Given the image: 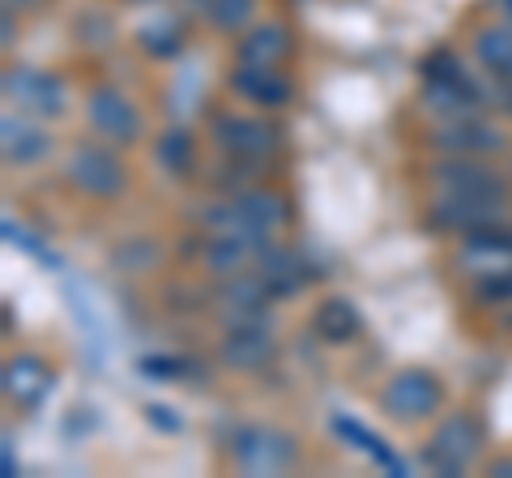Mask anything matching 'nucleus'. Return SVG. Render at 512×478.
Segmentation results:
<instances>
[{
  "label": "nucleus",
  "mask_w": 512,
  "mask_h": 478,
  "mask_svg": "<svg viewBox=\"0 0 512 478\" xmlns=\"http://www.w3.org/2000/svg\"><path fill=\"white\" fill-rule=\"evenodd\" d=\"M333 432H338L355 453H363L367 461H372V466H380L384 474H397V478H406V474H410V466H406L402 457H397L393 444H389V440H380L376 432H367L363 423H355V419H346V414H338V419H333Z\"/></svg>",
  "instance_id": "nucleus-23"
},
{
  "label": "nucleus",
  "mask_w": 512,
  "mask_h": 478,
  "mask_svg": "<svg viewBox=\"0 0 512 478\" xmlns=\"http://www.w3.org/2000/svg\"><path fill=\"white\" fill-rule=\"evenodd\" d=\"M256 18H261V0H210V9L201 13V22L227 39L244 35Z\"/></svg>",
  "instance_id": "nucleus-25"
},
{
  "label": "nucleus",
  "mask_w": 512,
  "mask_h": 478,
  "mask_svg": "<svg viewBox=\"0 0 512 478\" xmlns=\"http://www.w3.org/2000/svg\"><path fill=\"white\" fill-rule=\"evenodd\" d=\"M483 90H487V107L512 120V77H483Z\"/></svg>",
  "instance_id": "nucleus-28"
},
{
  "label": "nucleus",
  "mask_w": 512,
  "mask_h": 478,
  "mask_svg": "<svg viewBox=\"0 0 512 478\" xmlns=\"http://www.w3.org/2000/svg\"><path fill=\"white\" fill-rule=\"evenodd\" d=\"M137 43L150 60H175L188 47V18L184 13H167V18H150L137 26Z\"/></svg>",
  "instance_id": "nucleus-24"
},
{
  "label": "nucleus",
  "mask_w": 512,
  "mask_h": 478,
  "mask_svg": "<svg viewBox=\"0 0 512 478\" xmlns=\"http://www.w3.org/2000/svg\"><path fill=\"white\" fill-rule=\"evenodd\" d=\"M231 99L256 111H286L299 99V86L286 69H252V65H231L227 73Z\"/></svg>",
  "instance_id": "nucleus-15"
},
{
  "label": "nucleus",
  "mask_w": 512,
  "mask_h": 478,
  "mask_svg": "<svg viewBox=\"0 0 512 478\" xmlns=\"http://www.w3.org/2000/svg\"><path fill=\"white\" fill-rule=\"evenodd\" d=\"M470 299L478 308H508L512 304V265L470 278Z\"/></svg>",
  "instance_id": "nucleus-26"
},
{
  "label": "nucleus",
  "mask_w": 512,
  "mask_h": 478,
  "mask_svg": "<svg viewBox=\"0 0 512 478\" xmlns=\"http://www.w3.org/2000/svg\"><path fill=\"white\" fill-rule=\"evenodd\" d=\"M0 389H5V402L18 410H39L47 402V393L56 389V368L52 359L39 355V350H18V355L5 359V372H0Z\"/></svg>",
  "instance_id": "nucleus-14"
},
{
  "label": "nucleus",
  "mask_w": 512,
  "mask_h": 478,
  "mask_svg": "<svg viewBox=\"0 0 512 478\" xmlns=\"http://www.w3.org/2000/svg\"><path fill=\"white\" fill-rule=\"evenodd\" d=\"M5 99L39 120H60L69 111V82L52 69L35 65H9L5 69Z\"/></svg>",
  "instance_id": "nucleus-9"
},
{
  "label": "nucleus",
  "mask_w": 512,
  "mask_h": 478,
  "mask_svg": "<svg viewBox=\"0 0 512 478\" xmlns=\"http://www.w3.org/2000/svg\"><path fill=\"white\" fill-rule=\"evenodd\" d=\"M180 9L188 13V18H201V13L210 9V0H180Z\"/></svg>",
  "instance_id": "nucleus-33"
},
{
  "label": "nucleus",
  "mask_w": 512,
  "mask_h": 478,
  "mask_svg": "<svg viewBox=\"0 0 512 478\" xmlns=\"http://www.w3.org/2000/svg\"><path fill=\"white\" fill-rule=\"evenodd\" d=\"M52 150H56V141L39 124V116H26V111L13 116L9 111V116L0 120V154H5L9 167H39L52 158Z\"/></svg>",
  "instance_id": "nucleus-17"
},
{
  "label": "nucleus",
  "mask_w": 512,
  "mask_h": 478,
  "mask_svg": "<svg viewBox=\"0 0 512 478\" xmlns=\"http://www.w3.org/2000/svg\"><path fill=\"white\" fill-rule=\"evenodd\" d=\"M0 18H5V35H0V43H5V52H13V39H18V22H22V13L18 9H0Z\"/></svg>",
  "instance_id": "nucleus-30"
},
{
  "label": "nucleus",
  "mask_w": 512,
  "mask_h": 478,
  "mask_svg": "<svg viewBox=\"0 0 512 478\" xmlns=\"http://www.w3.org/2000/svg\"><path fill=\"white\" fill-rule=\"evenodd\" d=\"M227 453L239 474H286L299 466V440L269 423H239L227 432Z\"/></svg>",
  "instance_id": "nucleus-7"
},
{
  "label": "nucleus",
  "mask_w": 512,
  "mask_h": 478,
  "mask_svg": "<svg viewBox=\"0 0 512 478\" xmlns=\"http://www.w3.org/2000/svg\"><path fill=\"white\" fill-rule=\"evenodd\" d=\"M86 129H90V137L111 141V146H120V150H133L137 141L146 137V111L116 82H94L86 90Z\"/></svg>",
  "instance_id": "nucleus-8"
},
{
  "label": "nucleus",
  "mask_w": 512,
  "mask_h": 478,
  "mask_svg": "<svg viewBox=\"0 0 512 478\" xmlns=\"http://www.w3.org/2000/svg\"><path fill=\"white\" fill-rule=\"evenodd\" d=\"M299 52L295 26L282 18H256L244 35L231 43V65H252V69H286Z\"/></svg>",
  "instance_id": "nucleus-11"
},
{
  "label": "nucleus",
  "mask_w": 512,
  "mask_h": 478,
  "mask_svg": "<svg viewBox=\"0 0 512 478\" xmlns=\"http://www.w3.org/2000/svg\"><path fill=\"white\" fill-rule=\"evenodd\" d=\"M265 248H269V244H261V239H244V235H205V231H201L197 265H201L214 282H227V278H239V274H252Z\"/></svg>",
  "instance_id": "nucleus-16"
},
{
  "label": "nucleus",
  "mask_w": 512,
  "mask_h": 478,
  "mask_svg": "<svg viewBox=\"0 0 512 478\" xmlns=\"http://www.w3.org/2000/svg\"><path fill=\"white\" fill-rule=\"evenodd\" d=\"M487 419L478 414L474 406H461V410H448V414H436V427L423 444V470L427 474H440V478H457L478 466V457L487 453Z\"/></svg>",
  "instance_id": "nucleus-3"
},
{
  "label": "nucleus",
  "mask_w": 512,
  "mask_h": 478,
  "mask_svg": "<svg viewBox=\"0 0 512 478\" xmlns=\"http://www.w3.org/2000/svg\"><path fill=\"white\" fill-rule=\"evenodd\" d=\"M154 167L167 180H197L201 171V150H197V133L188 124H167L154 133Z\"/></svg>",
  "instance_id": "nucleus-21"
},
{
  "label": "nucleus",
  "mask_w": 512,
  "mask_h": 478,
  "mask_svg": "<svg viewBox=\"0 0 512 478\" xmlns=\"http://www.w3.org/2000/svg\"><path fill=\"white\" fill-rule=\"evenodd\" d=\"M205 129L222 158H239L252 167H274L286 150V133L278 120H269V111H235V107H210Z\"/></svg>",
  "instance_id": "nucleus-2"
},
{
  "label": "nucleus",
  "mask_w": 512,
  "mask_h": 478,
  "mask_svg": "<svg viewBox=\"0 0 512 478\" xmlns=\"http://www.w3.org/2000/svg\"><path fill=\"white\" fill-rule=\"evenodd\" d=\"M504 329H508V333H512V304H508V308H504Z\"/></svg>",
  "instance_id": "nucleus-35"
},
{
  "label": "nucleus",
  "mask_w": 512,
  "mask_h": 478,
  "mask_svg": "<svg viewBox=\"0 0 512 478\" xmlns=\"http://www.w3.org/2000/svg\"><path fill=\"white\" fill-rule=\"evenodd\" d=\"M363 312L355 299H346V295H325L320 304L312 308V333L325 346H355L363 338Z\"/></svg>",
  "instance_id": "nucleus-20"
},
{
  "label": "nucleus",
  "mask_w": 512,
  "mask_h": 478,
  "mask_svg": "<svg viewBox=\"0 0 512 478\" xmlns=\"http://www.w3.org/2000/svg\"><path fill=\"white\" fill-rule=\"evenodd\" d=\"M457 265L466 269L470 278L512 265V218H504V222H487V227H478V231H470V235H461Z\"/></svg>",
  "instance_id": "nucleus-18"
},
{
  "label": "nucleus",
  "mask_w": 512,
  "mask_h": 478,
  "mask_svg": "<svg viewBox=\"0 0 512 478\" xmlns=\"http://www.w3.org/2000/svg\"><path fill=\"white\" fill-rule=\"evenodd\" d=\"M9 9H18V13H39V9H47L52 0H5Z\"/></svg>",
  "instance_id": "nucleus-32"
},
{
  "label": "nucleus",
  "mask_w": 512,
  "mask_h": 478,
  "mask_svg": "<svg viewBox=\"0 0 512 478\" xmlns=\"http://www.w3.org/2000/svg\"><path fill=\"white\" fill-rule=\"evenodd\" d=\"M431 197H474V201H512V171L487 154H436L423 167Z\"/></svg>",
  "instance_id": "nucleus-4"
},
{
  "label": "nucleus",
  "mask_w": 512,
  "mask_h": 478,
  "mask_svg": "<svg viewBox=\"0 0 512 478\" xmlns=\"http://www.w3.org/2000/svg\"><path fill=\"white\" fill-rule=\"evenodd\" d=\"M474 69L483 77H512V22H483L470 35Z\"/></svg>",
  "instance_id": "nucleus-22"
},
{
  "label": "nucleus",
  "mask_w": 512,
  "mask_h": 478,
  "mask_svg": "<svg viewBox=\"0 0 512 478\" xmlns=\"http://www.w3.org/2000/svg\"><path fill=\"white\" fill-rule=\"evenodd\" d=\"M77 39L82 43H111V18L107 13H82V18H77Z\"/></svg>",
  "instance_id": "nucleus-29"
},
{
  "label": "nucleus",
  "mask_w": 512,
  "mask_h": 478,
  "mask_svg": "<svg viewBox=\"0 0 512 478\" xmlns=\"http://www.w3.org/2000/svg\"><path fill=\"white\" fill-rule=\"evenodd\" d=\"M141 372L158 376V380H180L184 372H192V363L175 359V355H150V359H141Z\"/></svg>",
  "instance_id": "nucleus-27"
},
{
  "label": "nucleus",
  "mask_w": 512,
  "mask_h": 478,
  "mask_svg": "<svg viewBox=\"0 0 512 478\" xmlns=\"http://www.w3.org/2000/svg\"><path fill=\"white\" fill-rule=\"evenodd\" d=\"M282 346L269 333V325H227L218 338V363L235 376H256L278 363Z\"/></svg>",
  "instance_id": "nucleus-12"
},
{
  "label": "nucleus",
  "mask_w": 512,
  "mask_h": 478,
  "mask_svg": "<svg viewBox=\"0 0 512 478\" xmlns=\"http://www.w3.org/2000/svg\"><path fill=\"white\" fill-rule=\"evenodd\" d=\"M491 5H500V9H504V18L512 22V0H491Z\"/></svg>",
  "instance_id": "nucleus-34"
},
{
  "label": "nucleus",
  "mask_w": 512,
  "mask_h": 478,
  "mask_svg": "<svg viewBox=\"0 0 512 478\" xmlns=\"http://www.w3.org/2000/svg\"><path fill=\"white\" fill-rule=\"evenodd\" d=\"M512 218V201H474V197H431L427 210H423V222L436 235H470L487 222H504Z\"/></svg>",
  "instance_id": "nucleus-13"
},
{
  "label": "nucleus",
  "mask_w": 512,
  "mask_h": 478,
  "mask_svg": "<svg viewBox=\"0 0 512 478\" xmlns=\"http://www.w3.org/2000/svg\"><path fill=\"white\" fill-rule=\"evenodd\" d=\"M252 274L265 282V291L274 295V299H291V295H299L303 286L312 282L308 261H303L291 244H282V239H278V244H269V248L261 252V261H256Z\"/></svg>",
  "instance_id": "nucleus-19"
},
{
  "label": "nucleus",
  "mask_w": 512,
  "mask_h": 478,
  "mask_svg": "<svg viewBox=\"0 0 512 478\" xmlns=\"http://www.w3.org/2000/svg\"><path fill=\"white\" fill-rule=\"evenodd\" d=\"M423 146L431 154H504L508 150V133L495 120L483 116H461V120H436L423 133Z\"/></svg>",
  "instance_id": "nucleus-10"
},
{
  "label": "nucleus",
  "mask_w": 512,
  "mask_h": 478,
  "mask_svg": "<svg viewBox=\"0 0 512 478\" xmlns=\"http://www.w3.org/2000/svg\"><path fill=\"white\" fill-rule=\"evenodd\" d=\"M444 402H448V389H444L440 372L419 368V363H414V368H397L376 393V406L402 427L436 419L444 410Z\"/></svg>",
  "instance_id": "nucleus-6"
},
{
  "label": "nucleus",
  "mask_w": 512,
  "mask_h": 478,
  "mask_svg": "<svg viewBox=\"0 0 512 478\" xmlns=\"http://www.w3.org/2000/svg\"><path fill=\"white\" fill-rule=\"evenodd\" d=\"M487 474H495V478H512V453L491 457V461H487Z\"/></svg>",
  "instance_id": "nucleus-31"
},
{
  "label": "nucleus",
  "mask_w": 512,
  "mask_h": 478,
  "mask_svg": "<svg viewBox=\"0 0 512 478\" xmlns=\"http://www.w3.org/2000/svg\"><path fill=\"white\" fill-rule=\"evenodd\" d=\"M64 184H69L77 197L111 205V201H120L128 193L133 171H128L120 146L99 141V137H86L69 150V158H64Z\"/></svg>",
  "instance_id": "nucleus-5"
},
{
  "label": "nucleus",
  "mask_w": 512,
  "mask_h": 478,
  "mask_svg": "<svg viewBox=\"0 0 512 478\" xmlns=\"http://www.w3.org/2000/svg\"><path fill=\"white\" fill-rule=\"evenodd\" d=\"M419 107L431 120H461V116H483L487 111V90L483 77H474V69L466 65V56L457 47H431L419 60Z\"/></svg>",
  "instance_id": "nucleus-1"
},
{
  "label": "nucleus",
  "mask_w": 512,
  "mask_h": 478,
  "mask_svg": "<svg viewBox=\"0 0 512 478\" xmlns=\"http://www.w3.org/2000/svg\"><path fill=\"white\" fill-rule=\"evenodd\" d=\"M128 5H163V0H128Z\"/></svg>",
  "instance_id": "nucleus-36"
}]
</instances>
